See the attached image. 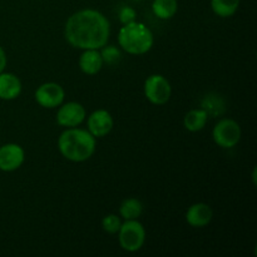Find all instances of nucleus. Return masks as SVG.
I'll return each instance as SVG.
<instances>
[{"label": "nucleus", "mask_w": 257, "mask_h": 257, "mask_svg": "<svg viewBox=\"0 0 257 257\" xmlns=\"http://www.w3.org/2000/svg\"><path fill=\"white\" fill-rule=\"evenodd\" d=\"M110 25L107 18L95 9H83L68 18L64 37L72 47L79 49H100L107 45Z\"/></svg>", "instance_id": "1"}, {"label": "nucleus", "mask_w": 257, "mask_h": 257, "mask_svg": "<svg viewBox=\"0 0 257 257\" xmlns=\"http://www.w3.org/2000/svg\"><path fill=\"white\" fill-rule=\"evenodd\" d=\"M97 138L93 137L88 130L67 128L58 138V150L60 155L70 162H85L95 152Z\"/></svg>", "instance_id": "2"}, {"label": "nucleus", "mask_w": 257, "mask_h": 257, "mask_svg": "<svg viewBox=\"0 0 257 257\" xmlns=\"http://www.w3.org/2000/svg\"><path fill=\"white\" fill-rule=\"evenodd\" d=\"M155 43L152 32L140 22L124 24L118 33V44L124 52L132 55H142L150 52Z\"/></svg>", "instance_id": "3"}, {"label": "nucleus", "mask_w": 257, "mask_h": 257, "mask_svg": "<svg viewBox=\"0 0 257 257\" xmlns=\"http://www.w3.org/2000/svg\"><path fill=\"white\" fill-rule=\"evenodd\" d=\"M120 247L128 252H137L146 242V228L138 220H125L118 231Z\"/></svg>", "instance_id": "4"}, {"label": "nucleus", "mask_w": 257, "mask_h": 257, "mask_svg": "<svg viewBox=\"0 0 257 257\" xmlns=\"http://www.w3.org/2000/svg\"><path fill=\"white\" fill-rule=\"evenodd\" d=\"M212 138L221 148H233L241 140L240 124L231 118H223L213 127Z\"/></svg>", "instance_id": "5"}, {"label": "nucleus", "mask_w": 257, "mask_h": 257, "mask_svg": "<svg viewBox=\"0 0 257 257\" xmlns=\"http://www.w3.org/2000/svg\"><path fill=\"white\" fill-rule=\"evenodd\" d=\"M145 95L152 104L163 105L170 100L172 87L167 78L161 74H152L145 82Z\"/></svg>", "instance_id": "6"}, {"label": "nucleus", "mask_w": 257, "mask_h": 257, "mask_svg": "<svg viewBox=\"0 0 257 257\" xmlns=\"http://www.w3.org/2000/svg\"><path fill=\"white\" fill-rule=\"evenodd\" d=\"M65 92L63 87L58 83L48 82L39 85L35 90V100L43 108L53 109L57 108L64 102Z\"/></svg>", "instance_id": "7"}, {"label": "nucleus", "mask_w": 257, "mask_h": 257, "mask_svg": "<svg viewBox=\"0 0 257 257\" xmlns=\"http://www.w3.org/2000/svg\"><path fill=\"white\" fill-rule=\"evenodd\" d=\"M87 117L85 108L78 102H68L59 105L57 112V123L62 127H78Z\"/></svg>", "instance_id": "8"}, {"label": "nucleus", "mask_w": 257, "mask_h": 257, "mask_svg": "<svg viewBox=\"0 0 257 257\" xmlns=\"http://www.w3.org/2000/svg\"><path fill=\"white\" fill-rule=\"evenodd\" d=\"M25 160V152L17 143L0 146V171L13 172L22 167Z\"/></svg>", "instance_id": "9"}, {"label": "nucleus", "mask_w": 257, "mask_h": 257, "mask_svg": "<svg viewBox=\"0 0 257 257\" xmlns=\"http://www.w3.org/2000/svg\"><path fill=\"white\" fill-rule=\"evenodd\" d=\"M114 120L112 114L105 109H97L88 117V132L95 138L104 137L113 130Z\"/></svg>", "instance_id": "10"}, {"label": "nucleus", "mask_w": 257, "mask_h": 257, "mask_svg": "<svg viewBox=\"0 0 257 257\" xmlns=\"http://www.w3.org/2000/svg\"><path fill=\"white\" fill-rule=\"evenodd\" d=\"M213 217V211L210 205L203 202L193 203L190 206L186 212V221L190 226L196 228L205 227V226L210 225Z\"/></svg>", "instance_id": "11"}, {"label": "nucleus", "mask_w": 257, "mask_h": 257, "mask_svg": "<svg viewBox=\"0 0 257 257\" xmlns=\"http://www.w3.org/2000/svg\"><path fill=\"white\" fill-rule=\"evenodd\" d=\"M22 93V82L13 73H0V99L13 100Z\"/></svg>", "instance_id": "12"}, {"label": "nucleus", "mask_w": 257, "mask_h": 257, "mask_svg": "<svg viewBox=\"0 0 257 257\" xmlns=\"http://www.w3.org/2000/svg\"><path fill=\"white\" fill-rule=\"evenodd\" d=\"M103 59L99 49H85L79 57V68L84 74L94 75L103 68Z\"/></svg>", "instance_id": "13"}, {"label": "nucleus", "mask_w": 257, "mask_h": 257, "mask_svg": "<svg viewBox=\"0 0 257 257\" xmlns=\"http://www.w3.org/2000/svg\"><path fill=\"white\" fill-rule=\"evenodd\" d=\"M208 114L205 109L198 108V109H192L185 115L183 118V125L190 132H200L207 124Z\"/></svg>", "instance_id": "14"}, {"label": "nucleus", "mask_w": 257, "mask_h": 257, "mask_svg": "<svg viewBox=\"0 0 257 257\" xmlns=\"http://www.w3.org/2000/svg\"><path fill=\"white\" fill-rule=\"evenodd\" d=\"M178 10L177 0H153L152 12L158 19H172Z\"/></svg>", "instance_id": "15"}, {"label": "nucleus", "mask_w": 257, "mask_h": 257, "mask_svg": "<svg viewBox=\"0 0 257 257\" xmlns=\"http://www.w3.org/2000/svg\"><path fill=\"white\" fill-rule=\"evenodd\" d=\"M143 212V205L138 198H125L119 207V213L124 220H138Z\"/></svg>", "instance_id": "16"}, {"label": "nucleus", "mask_w": 257, "mask_h": 257, "mask_svg": "<svg viewBox=\"0 0 257 257\" xmlns=\"http://www.w3.org/2000/svg\"><path fill=\"white\" fill-rule=\"evenodd\" d=\"M241 0H211L212 12L220 18H230L237 12Z\"/></svg>", "instance_id": "17"}, {"label": "nucleus", "mask_w": 257, "mask_h": 257, "mask_svg": "<svg viewBox=\"0 0 257 257\" xmlns=\"http://www.w3.org/2000/svg\"><path fill=\"white\" fill-rule=\"evenodd\" d=\"M201 107L202 109H205L207 112L208 117L212 115H220L225 112V102H223L222 98L217 94H208L203 98L202 103H201Z\"/></svg>", "instance_id": "18"}, {"label": "nucleus", "mask_w": 257, "mask_h": 257, "mask_svg": "<svg viewBox=\"0 0 257 257\" xmlns=\"http://www.w3.org/2000/svg\"><path fill=\"white\" fill-rule=\"evenodd\" d=\"M100 49H102L100 55H102L103 63H105V64L113 65L120 60V57H122L120 50L118 49L117 47H114V45H108V47L104 45V47L100 48Z\"/></svg>", "instance_id": "19"}, {"label": "nucleus", "mask_w": 257, "mask_h": 257, "mask_svg": "<svg viewBox=\"0 0 257 257\" xmlns=\"http://www.w3.org/2000/svg\"><path fill=\"white\" fill-rule=\"evenodd\" d=\"M120 226H122V222H120V218L118 217L117 215H107L102 220V227L105 232L108 233H117L119 231Z\"/></svg>", "instance_id": "20"}, {"label": "nucleus", "mask_w": 257, "mask_h": 257, "mask_svg": "<svg viewBox=\"0 0 257 257\" xmlns=\"http://www.w3.org/2000/svg\"><path fill=\"white\" fill-rule=\"evenodd\" d=\"M136 17H137V13L133 8L131 7H124L120 9L119 12V20L123 25L130 24V23L136 22Z\"/></svg>", "instance_id": "21"}, {"label": "nucleus", "mask_w": 257, "mask_h": 257, "mask_svg": "<svg viewBox=\"0 0 257 257\" xmlns=\"http://www.w3.org/2000/svg\"><path fill=\"white\" fill-rule=\"evenodd\" d=\"M7 54H5V50L3 49V47L0 45V73L4 72L5 67H7Z\"/></svg>", "instance_id": "22"}]
</instances>
